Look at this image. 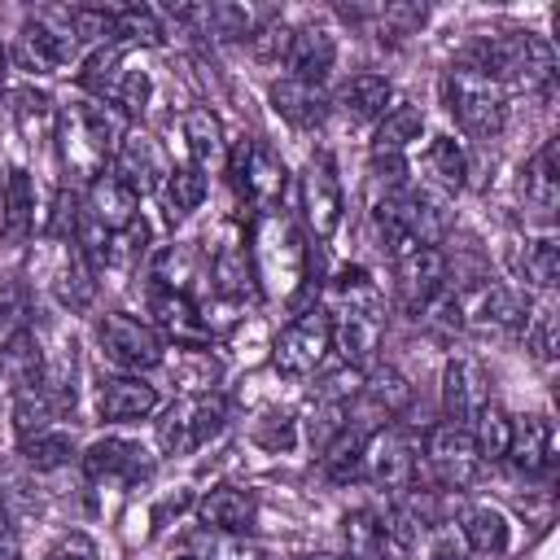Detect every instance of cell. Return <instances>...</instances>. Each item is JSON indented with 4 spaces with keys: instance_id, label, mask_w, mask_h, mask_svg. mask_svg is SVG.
Wrapping results in <instances>:
<instances>
[{
    "instance_id": "20",
    "label": "cell",
    "mask_w": 560,
    "mask_h": 560,
    "mask_svg": "<svg viewBox=\"0 0 560 560\" xmlns=\"http://www.w3.org/2000/svg\"><path fill=\"white\" fill-rule=\"evenodd\" d=\"M149 468H153L149 451L140 442H127V438H96L83 451V472L92 481H122V486H131V481L149 477Z\"/></svg>"
},
{
    "instance_id": "41",
    "label": "cell",
    "mask_w": 560,
    "mask_h": 560,
    "mask_svg": "<svg viewBox=\"0 0 560 560\" xmlns=\"http://www.w3.org/2000/svg\"><path fill=\"white\" fill-rule=\"evenodd\" d=\"M13 101H18L13 105V118H18V131L26 136V144H52V136H57V109H52V101L44 92H35V88L18 92Z\"/></svg>"
},
{
    "instance_id": "1",
    "label": "cell",
    "mask_w": 560,
    "mask_h": 560,
    "mask_svg": "<svg viewBox=\"0 0 560 560\" xmlns=\"http://www.w3.org/2000/svg\"><path fill=\"white\" fill-rule=\"evenodd\" d=\"M127 131V118L118 114V105H105V101H70L66 109H57V153H61V166L79 179H96L101 171H109L105 162L114 158L118 140Z\"/></svg>"
},
{
    "instance_id": "2",
    "label": "cell",
    "mask_w": 560,
    "mask_h": 560,
    "mask_svg": "<svg viewBox=\"0 0 560 560\" xmlns=\"http://www.w3.org/2000/svg\"><path fill=\"white\" fill-rule=\"evenodd\" d=\"M249 262H254V280L258 289H267L271 298H293L306 284V262L311 249L302 241V232L293 228L289 214L271 210L254 219L249 232Z\"/></svg>"
},
{
    "instance_id": "45",
    "label": "cell",
    "mask_w": 560,
    "mask_h": 560,
    "mask_svg": "<svg viewBox=\"0 0 560 560\" xmlns=\"http://www.w3.org/2000/svg\"><path fill=\"white\" fill-rule=\"evenodd\" d=\"M525 280L538 293L556 289V280H560V245H556V236H538V241L525 245Z\"/></svg>"
},
{
    "instance_id": "37",
    "label": "cell",
    "mask_w": 560,
    "mask_h": 560,
    "mask_svg": "<svg viewBox=\"0 0 560 560\" xmlns=\"http://www.w3.org/2000/svg\"><path fill=\"white\" fill-rule=\"evenodd\" d=\"M206 171L201 166H192V162H184V166H171V175H166V184H162V206H166V219L171 223H179V219H188L201 201H206Z\"/></svg>"
},
{
    "instance_id": "16",
    "label": "cell",
    "mask_w": 560,
    "mask_h": 560,
    "mask_svg": "<svg viewBox=\"0 0 560 560\" xmlns=\"http://www.w3.org/2000/svg\"><path fill=\"white\" fill-rule=\"evenodd\" d=\"M490 402V376L477 359L468 354H455L446 359L442 368V411H446V424H459V429H472L477 411Z\"/></svg>"
},
{
    "instance_id": "12",
    "label": "cell",
    "mask_w": 560,
    "mask_h": 560,
    "mask_svg": "<svg viewBox=\"0 0 560 560\" xmlns=\"http://www.w3.org/2000/svg\"><path fill=\"white\" fill-rule=\"evenodd\" d=\"M416 464H420L416 442H411L402 429L385 424V429H376V433L363 442L359 477H368L372 486H385V490H411Z\"/></svg>"
},
{
    "instance_id": "31",
    "label": "cell",
    "mask_w": 560,
    "mask_h": 560,
    "mask_svg": "<svg viewBox=\"0 0 560 560\" xmlns=\"http://www.w3.org/2000/svg\"><path fill=\"white\" fill-rule=\"evenodd\" d=\"M52 293L66 311H88L96 298V271L83 262V254L74 249V241H61V262L52 271Z\"/></svg>"
},
{
    "instance_id": "13",
    "label": "cell",
    "mask_w": 560,
    "mask_h": 560,
    "mask_svg": "<svg viewBox=\"0 0 560 560\" xmlns=\"http://www.w3.org/2000/svg\"><path fill=\"white\" fill-rule=\"evenodd\" d=\"M341 214H346V192L337 166L328 153H315L302 171V219L315 232V241H328L341 228Z\"/></svg>"
},
{
    "instance_id": "18",
    "label": "cell",
    "mask_w": 560,
    "mask_h": 560,
    "mask_svg": "<svg viewBox=\"0 0 560 560\" xmlns=\"http://www.w3.org/2000/svg\"><path fill=\"white\" fill-rule=\"evenodd\" d=\"M328 324H332V346L341 350L346 368L368 372L385 337V311H328Z\"/></svg>"
},
{
    "instance_id": "39",
    "label": "cell",
    "mask_w": 560,
    "mask_h": 560,
    "mask_svg": "<svg viewBox=\"0 0 560 560\" xmlns=\"http://www.w3.org/2000/svg\"><path fill=\"white\" fill-rule=\"evenodd\" d=\"M9 416H13V433H18V442H22V438H35V433L52 429V420H57L61 411H57V402L44 394V385H26V389H13Z\"/></svg>"
},
{
    "instance_id": "33",
    "label": "cell",
    "mask_w": 560,
    "mask_h": 560,
    "mask_svg": "<svg viewBox=\"0 0 560 560\" xmlns=\"http://www.w3.org/2000/svg\"><path fill=\"white\" fill-rule=\"evenodd\" d=\"M122 74H127V44H122V39H109V44H101V48L88 52V61H83V70H79V83H83L88 92H96L101 101L114 105V92H118Z\"/></svg>"
},
{
    "instance_id": "40",
    "label": "cell",
    "mask_w": 560,
    "mask_h": 560,
    "mask_svg": "<svg viewBox=\"0 0 560 560\" xmlns=\"http://www.w3.org/2000/svg\"><path fill=\"white\" fill-rule=\"evenodd\" d=\"M472 446H477V455H481V464H499L503 455H508V442H512V416L490 398L481 411H477V420H472Z\"/></svg>"
},
{
    "instance_id": "11",
    "label": "cell",
    "mask_w": 560,
    "mask_h": 560,
    "mask_svg": "<svg viewBox=\"0 0 560 560\" xmlns=\"http://www.w3.org/2000/svg\"><path fill=\"white\" fill-rule=\"evenodd\" d=\"M455 319H459V328H468L477 337H508V332L521 328L525 311L512 298V289H503L494 280H481V284H472L455 298Z\"/></svg>"
},
{
    "instance_id": "47",
    "label": "cell",
    "mask_w": 560,
    "mask_h": 560,
    "mask_svg": "<svg viewBox=\"0 0 560 560\" xmlns=\"http://www.w3.org/2000/svg\"><path fill=\"white\" fill-rule=\"evenodd\" d=\"M188 276H192V254H188V245H166V249L153 258V289L188 293Z\"/></svg>"
},
{
    "instance_id": "5",
    "label": "cell",
    "mask_w": 560,
    "mask_h": 560,
    "mask_svg": "<svg viewBox=\"0 0 560 560\" xmlns=\"http://www.w3.org/2000/svg\"><path fill=\"white\" fill-rule=\"evenodd\" d=\"M74 57H79V35H74V9L70 4L66 9H57V4L35 9L13 39V61L26 74H57Z\"/></svg>"
},
{
    "instance_id": "14",
    "label": "cell",
    "mask_w": 560,
    "mask_h": 560,
    "mask_svg": "<svg viewBox=\"0 0 560 560\" xmlns=\"http://www.w3.org/2000/svg\"><path fill=\"white\" fill-rule=\"evenodd\" d=\"M114 175L136 197H144V192H162V184L171 175V162H166L162 144L144 127H127L122 140H118V149H114Z\"/></svg>"
},
{
    "instance_id": "28",
    "label": "cell",
    "mask_w": 560,
    "mask_h": 560,
    "mask_svg": "<svg viewBox=\"0 0 560 560\" xmlns=\"http://www.w3.org/2000/svg\"><path fill=\"white\" fill-rule=\"evenodd\" d=\"M31 232H35V188H31V175L13 166L0 188V236L4 245H26Z\"/></svg>"
},
{
    "instance_id": "7",
    "label": "cell",
    "mask_w": 560,
    "mask_h": 560,
    "mask_svg": "<svg viewBox=\"0 0 560 560\" xmlns=\"http://www.w3.org/2000/svg\"><path fill=\"white\" fill-rule=\"evenodd\" d=\"M328 350H332L328 311H324V306H306V311H298V315L280 328V337L271 341V368H276L280 376H289V381H302V376H311V372L324 363Z\"/></svg>"
},
{
    "instance_id": "4",
    "label": "cell",
    "mask_w": 560,
    "mask_h": 560,
    "mask_svg": "<svg viewBox=\"0 0 560 560\" xmlns=\"http://www.w3.org/2000/svg\"><path fill=\"white\" fill-rule=\"evenodd\" d=\"M442 96H446V109L455 114L459 131L472 136V140H494L503 131V118H508V88H499L490 74H481L477 66L459 61L446 70L442 79Z\"/></svg>"
},
{
    "instance_id": "9",
    "label": "cell",
    "mask_w": 560,
    "mask_h": 560,
    "mask_svg": "<svg viewBox=\"0 0 560 560\" xmlns=\"http://www.w3.org/2000/svg\"><path fill=\"white\" fill-rule=\"evenodd\" d=\"M228 420V402L223 394H184L175 407H166V416L158 420V446L166 455H188L201 442H210Z\"/></svg>"
},
{
    "instance_id": "24",
    "label": "cell",
    "mask_w": 560,
    "mask_h": 560,
    "mask_svg": "<svg viewBox=\"0 0 560 560\" xmlns=\"http://www.w3.org/2000/svg\"><path fill=\"white\" fill-rule=\"evenodd\" d=\"M271 109H276L289 127H298V131H315V127H324L332 101L324 96L319 83H302V79H289V74H284V79L271 83Z\"/></svg>"
},
{
    "instance_id": "23",
    "label": "cell",
    "mask_w": 560,
    "mask_h": 560,
    "mask_svg": "<svg viewBox=\"0 0 560 560\" xmlns=\"http://www.w3.org/2000/svg\"><path fill=\"white\" fill-rule=\"evenodd\" d=\"M210 289L228 302H245L258 293V280H254V262H249V245L228 232L219 245H214V258H210Z\"/></svg>"
},
{
    "instance_id": "53",
    "label": "cell",
    "mask_w": 560,
    "mask_h": 560,
    "mask_svg": "<svg viewBox=\"0 0 560 560\" xmlns=\"http://www.w3.org/2000/svg\"><path fill=\"white\" fill-rule=\"evenodd\" d=\"M424 560H468V551L455 542V538H438L433 547H429V556Z\"/></svg>"
},
{
    "instance_id": "21",
    "label": "cell",
    "mask_w": 560,
    "mask_h": 560,
    "mask_svg": "<svg viewBox=\"0 0 560 560\" xmlns=\"http://www.w3.org/2000/svg\"><path fill=\"white\" fill-rule=\"evenodd\" d=\"M96 411L101 420H114V424H131V420H144L158 411V385H149L144 376H105L101 389H96Z\"/></svg>"
},
{
    "instance_id": "27",
    "label": "cell",
    "mask_w": 560,
    "mask_h": 560,
    "mask_svg": "<svg viewBox=\"0 0 560 560\" xmlns=\"http://www.w3.org/2000/svg\"><path fill=\"white\" fill-rule=\"evenodd\" d=\"M284 66H289V79L324 83L328 70L337 66V39H332L324 26H302V31H293V39H289Z\"/></svg>"
},
{
    "instance_id": "52",
    "label": "cell",
    "mask_w": 560,
    "mask_h": 560,
    "mask_svg": "<svg viewBox=\"0 0 560 560\" xmlns=\"http://www.w3.org/2000/svg\"><path fill=\"white\" fill-rule=\"evenodd\" d=\"M18 556H22V547H18V529H13L9 512L0 508V560H18Z\"/></svg>"
},
{
    "instance_id": "17",
    "label": "cell",
    "mask_w": 560,
    "mask_h": 560,
    "mask_svg": "<svg viewBox=\"0 0 560 560\" xmlns=\"http://www.w3.org/2000/svg\"><path fill=\"white\" fill-rule=\"evenodd\" d=\"M149 315H153V328L162 341H175V346H210L214 328L206 324V311L188 298V293H175V289H153L149 293Z\"/></svg>"
},
{
    "instance_id": "22",
    "label": "cell",
    "mask_w": 560,
    "mask_h": 560,
    "mask_svg": "<svg viewBox=\"0 0 560 560\" xmlns=\"http://www.w3.org/2000/svg\"><path fill=\"white\" fill-rule=\"evenodd\" d=\"M83 210H88L109 236H118V232H127V228L140 219V197H136L114 171H101V175L88 184Z\"/></svg>"
},
{
    "instance_id": "35",
    "label": "cell",
    "mask_w": 560,
    "mask_h": 560,
    "mask_svg": "<svg viewBox=\"0 0 560 560\" xmlns=\"http://www.w3.org/2000/svg\"><path fill=\"white\" fill-rule=\"evenodd\" d=\"M171 368V381L184 389V394H210L219 385V359L201 346H175L171 359H162Z\"/></svg>"
},
{
    "instance_id": "46",
    "label": "cell",
    "mask_w": 560,
    "mask_h": 560,
    "mask_svg": "<svg viewBox=\"0 0 560 560\" xmlns=\"http://www.w3.org/2000/svg\"><path fill=\"white\" fill-rule=\"evenodd\" d=\"M525 346L534 350L538 363H551V359H556L560 332H556V306H551V298H542V302L525 315Z\"/></svg>"
},
{
    "instance_id": "25",
    "label": "cell",
    "mask_w": 560,
    "mask_h": 560,
    "mask_svg": "<svg viewBox=\"0 0 560 560\" xmlns=\"http://www.w3.org/2000/svg\"><path fill=\"white\" fill-rule=\"evenodd\" d=\"M512 468L521 477H542L556 459V433H551V420L547 416H525V420H512V442H508V455Z\"/></svg>"
},
{
    "instance_id": "30",
    "label": "cell",
    "mask_w": 560,
    "mask_h": 560,
    "mask_svg": "<svg viewBox=\"0 0 560 560\" xmlns=\"http://www.w3.org/2000/svg\"><path fill=\"white\" fill-rule=\"evenodd\" d=\"M389 96H394L389 79L363 70V74L346 79V88L337 92V109H341L350 122H376V118L389 109Z\"/></svg>"
},
{
    "instance_id": "3",
    "label": "cell",
    "mask_w": 560,
    "mask_h": 560,
    "mask_svg": "<svg viewBox=\"0 0 560 560\" xmlns=\"http://www.w3.org/2000/svg\"><path fill=\"white\" fill-rule=\"evenodd\" d=\"M481 74H490L499 88H547L556 79V48L542 35H486L472 48V61Z\"/></svg>"
},
{
    "instance_id": "6",
    "label": "cell",
    "mask_w": 560,
    "mask_h": 560,
    "mask_svg": "<svg viewBox=\"0 0 560 560\" xmlns=\"http://www.w3.org/2000/svg\"><path fill=\"white\" fill-rule=\"evenodd\" d=\"M223 162H228V179H232L241 201H249L258 214L280 210L289 171H284V162H280V153L271 144H262L258 136H241V140H232Z\"/></svg>"
},
{
    "instance_id": "15",
    "label": "cell",
    "mask_w": 560,
    "mask_h": 560,
    "mask_svg": "<svg viewBox=\"0 0 560 560\" xmlns=\"http://www.w3.org/2000/svg\"><path fill=\"white\" fill-rule=\"evenodd\" d=\"M394 289L411 315L429 311V302L446 289V254L438 245H420V249L398 254L394 258Z\"/></svg>"
},
{
    "instance_id": "49",
    "label": "cell",
    "mask_w": 560,
    "mask_h": 560,
    "mask_svg": "<svg viewBox=\"0 0 560 560\" xmlns=\"http://www.w3.org/2000/svg\"><path fill=\"white\" fill-rule=\"evenodd\" d=\"M149 96H153V79H149V70H131V66H127V74H122V83H118V92H114L118 114H122V118L144 114V109H149Z\"/></svg>"
},
{
    "instance_id": "51",
    "label": "cell",
    "mask_w": 560,
    "mask_h": 560,
    "mask_svg": "<svg viewBox=\"0 0 560 560\" xmlns=\"http://www.w3.org/2000/svg\"><path fill=\"white\" fill-rule=\"evenodd\" d=\"M293 438H298V433H293V416H284V411H271L267 420L254 424V442H258L262 451H276V455H280V451L293 446Z\"/></svg>"
},
{
    "instance_id": "54",
    "label": "cell",
    "mask_w": 560,
    "mask_h": 560,
    "mask_svg": "<svg viewBox=\"0 0 560 560\" xmlns=\"http://www.w3.org/2000/svg\"><path fill=\"white\" fill-rule=\"evenodd\" d=\"M306 560H350V556H306Z\"/></svg>"
},
{
    "instance_id": "50",
    "label": "cell",
    "mask_w": 560,
    "mask_h": 560,
    "mask_svg": "<svg viewBox=\"0 0 560 560\" xmlns=\"http://www.w3.org/2000/svg\"><path fill=\"white\" fill-rule=\"evenodd\" d=\"M376 18H381V31H389L398 39V35H416L424 26L429 9L424 4H385V9H376Z\"/></svg>"
},
{
    "instance_id": "48",
    "label": "cell",
    "mask_w": 560,
    "mask_h": 560,
    "mask_svg": "<svg viewBox=\"0 0 560 560\" xmlns=\"http://www.w3.org/2000/svg\"><path fill=\"white\" fill-rule=\"evenodd\" d=\"M289 39H293V26H289L284 18H267L245 44H249V52H254L258 61H280V57L289 52Z\"/></svg>"
},
{
    "instance_id": "34",
    "label": "cell",
    "mask_w": 560,
    "mask_h": 560,
    "mask_svg": "<svg viewBox=\"0 0 560 560\" xmlns=\"http://www.w3.org/2000/svg\"><path fill=\"white\" fill-rule=\"evenodd\" d=\"M184 140H188L192 166H201V171H210L214 162H223V158H228L223 122H219V114H214V109H206V105H192V109L184 114Z\"/></svg>"
},
{
    "instance_id": "8",
    "label": "cell",
    "mask_w": 560,
    "mask_h": 560,
    "mask_svg": "<svg viewBox=\"0 0 560 560\" xmlns=\"http://www.w3.org/2000/svg\"><path fill=\"white\" fill-rule=\"evenodd\" d=\"M96 341H101V354H105L109 363H118L122 372H131V376L153 372V368H162V359H166V341L158 337V328L144 324L140 315H127V311L101 315Z\"/></svg>"
},
{
    "instance_id": "10",
    "label": "cell",
    "mask_w": 560,
    "mask_h": 560,
    "mask_svg": "<svg viewBox=\"0 0 560 560\" xmlns=\"http://www.w3.org/2000/svg\"><path fill=\"white\" fill-rule=\"evenodd\" d=\"M424 468L442 490H464L481 472V455L472 446V433L459 424H433L424 433Z\"/></svg>"
},
{
    "instance_id": "36",
    "label": "cell",
    "mask_w": 560,
    "mask_h": 560,
    "mask_svg": "<svg viewBox=\"0 0 560 560\" xmlns=\"http://www.w3.org/2000/svg\"><path fill=\"white\" fill-rule=\"evenodd\" d=\"M420 131H424V114H420V105L398 101V105H389V109L376 118L372 153H402L411 140H420Z\"/></svg>"
},
{
    "instance_id": "32",
    "label": "cell",
    "mask_w": 560,
    "mask_h": 560,
    "mask_svg": "<svg viewBox=\"0 0 560 560\" xmlns=\"http://www.w3.org/2000/svg\"><path fill=\"white\" fill-rule=\"evenodd\" d=\"M341 542H346L350 560H389V551H394L385 521L372 508H354L341 516Z\"/></svg>"
},
{
    "instance_id": "55",
    "label": "cell",
    "mask_w": 560,
    "mask_h": 560,
    "mask_svg": "<svg viewBox=\"0 0 560 560\" xmlns=\"http://www.w3.org/2000/svg\"><path fill=\"white\" fill-rule=\"evenodd\" d=\"M4 61H9V57H4V48H0V79H4Z\"/></svg>"
},
{
    "instance_id": "38",
    "label": "cell",
    "mask_w": 560,
    "mask_h": 560,
    "mask_svg": "<svg viewBox=\"0 0 560 560\" xmlns=\"http://www.w3.org/2000/svg\"><path fill=\"white\" fill-rule=\"evenodd\" d=\"M368 438H372V433H363V429H354V424H341V429L324 442V455H319L324 477H328V481H354Z\"/></svg>"
},
{
    "instance_id": "26",
    "label": "cell",
    "mask_w": 560,
    "mask_h": 560,
    "mask_svg": "<svg viewBox=\"0 0 560 560\" xmlns=\"http://www.w3.org/2000/svg\"><path fill=\"white\" fill-rule=\"evenodd\" d=\"M521 175H525V179H521V192H525L529 210H534L538 219H551L556 206H560V136L542 140V149L525 162Z\"/></svg>"
},
{
    "instance_id": "42",
    "label": "cell",
    "mask_w": 560,
    "mask_h": 560,
    "mask_svg": "<svg viewBox=\"0 0 560 560\" xmlns=\"http://www.w3.org/2000/svg\"><path fill=\"white\" fill-rule=\"evenodd\" d=\"M18 455H22V464L35 468V472H57V468H66V464L74 459V442H70V433H61V429L52 424V429H44V433H35V438H22V442H18Z\"/></svg>"
},
{
    "instance_id": "19",
    "label": "cell",
    "mask_w": 560,
    "mask_h": 560,
    "mask_svg": "<svg viewBox=\"0 0 560 560\" xmlns=\"http://www.w3.org/2000/svg\"><path fill=\"white\" fill-rule=\"evenodd\" d=\"M197 521H201V529H210V534H249L254 521H258V499H254V490H245V486L219 481V486H210V490L197 499Z\"/></svg>"
},
{
    "instance_id": "43",
    "label": "cell",
    "mask_w": 560,
    "mask_h": 560,
    "mask_svg": "<svg viewBox=\"0 0 560 560\" xmlns=\"http://www.w3.org/2000/svg\"><path fill=\"white\" fill-rule=\"evenodd\" d=\"M114 39H122L127 48H136V44L153 48V44L166 39V26H162V18L153 9L127 4V9H114Z\"/></svg>"
},
{
    "instance_id": "29",
    "label": "cell",
    "mask_w": 560,
    "mask_h": 560,
    "mask_svg": "<svg viewBox=\"0 0 560 560\" xmlns=\"http://www.w3.org/2000/svg\"><path fill=\"white\" fill-rule=\"evenodd\" d=\"M459 538L477 556H503L508 551V516L494 503H464L459 508Z\"/></svg>"
},
{
    "instance_id": "44",
    "label": "cell",
    "mask_w": 560,
    "mask_h": 560,
    "mask_svg": "<svg viewBox=\"0 0 560 560\" xmlns=\"http://www.w3.org/2000/svg\"><path fill=\"white\" fill-rule=\"evenodd\" d=\"M429 175L442 184V188H464V175H468V158H464V149H459V140H451V136H433V144H429Z\"/></svg>"
}]
</instances>
